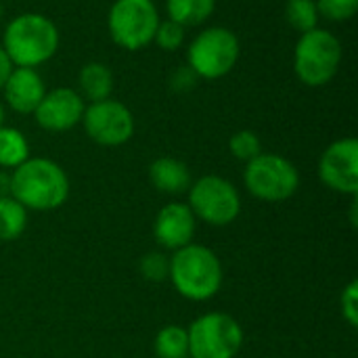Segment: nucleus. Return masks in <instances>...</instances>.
Segmentation results:
<instances>
[{
    "label": "nucleus",
    "mask_w": 358,
    "mask_h": 358,
    "mask_svg": "<svg viewBox=\"0 0 358 358\" xmlns=\"http://www.w3.org/2000/svg\"><path fill=\"white\" fill-rule=\"evenodd\" d=\"M67 172L48 157H27L10 174V197L27 212L59 210L69 197Z\"/></svg>",
    "instance_id": "f257e3e1"
},
{
    "label": "nucleus",
    "mask_w": 358,
    "mask_h": 358,
    "mask_svg": "<svg viewBox=\"0 0 358 358\" xmlns=\"http://www.w3.org/2000/svg\"><path fill=\"white\" fill-rule=\"evenodd\" d=\"M174 289L191 302L212 300L224 281L222 262L214 250L201 243H189L170 256V275Z\"/></svg>",
    "instance_id": "f03ea898"
},
{
    "label": "nucleus",
    "mask_w": 358,
    "mask_h": 358,
    "mask_svg": "<svg viewBox=\"0 0 358 358\" xmlns=\"http://www.w3.org/2000/svg\"><path fill=\"white\" fill-rule=\"evenodd\" d=\"M2 48L15 67L36 69L57 55L59 29L46 15L23 13L8 21Z\"/></svg>",
    "instance_id": "7ed1b4c3"
},
{
    "label": "nucleus",
    "mask_w": 358,
    "mask_h": 358,
    "mask_svg": "<svg viewBox=\"0 0 358 358\" xmlns=\"http://www.w3.org/2000/svg\"><path fill=\"white\" fill-rule=\"evenodd\" d=\"M342 63V42L327 29L315 27L300 34L294 48V71L310 88L329 84Z\"/></svg>",
    "instance_id": "20e7f679"
},
{
    "label": "nucleus",
    "mask_w": 358,
    "mask_h": 358,
    "mask_svg": "<svg viewBox=\"0 0 358 358\" xmlns=\"http://www.w3.org/2000/svg\"><path fill=\"white\" fill-rule=\"evenodd\" d=\"M241 55L239 38L229 27H208L199 31L187 48V65L199 80H220L233 71Z\"/></svg>",
    "instance_id": "39448f33"
},
{
    "label": "nucleus",
    "mask_w": 358,
    "mask_h": 358,
    "mask_svg": "<svg viewBox=\"0 0 358 358\" xmlns=\"http://www.w3.org/2000/svg\"><path fill=\"white\" fill-rule=\"evenodd\" d=\"M243 182L252 197L268 203H279L296 195L300 187V172L283 155L260 153L245 164Z\"/></svg>",
    "instance_id": "423d86ee"
},
{
    "label": "nucleus",
    "mask_w": 358,
    "mask_h": 358,
    "mask_svg": "<svg viewBox=\"0 0 358 358\" xmlns=\"http://www.w3.org/2000/svg\"><path fill=\"white\" fill-rule=\"evenodd\" d=\"M159 21L153 0H115L107 15V29L120 48L141 50L153 42Z\"/></svg>",
    "instance_id": "0eeeda50"
},
{
    "label": "nucleus",
    "mask_w": 358,
    "mask_h": 358,
    "mask_svg": "<svg viewBox=\"0 0 358 358\" xmlns=\"http://www.w3.org/2000/svg\"><path fill=\"white\" fill-rule=\"evenodd\" d=\"M189 334L191 358H235L243 348V329L227 313H206L197 317Z\"/></svg>",
    "instance_id": "6e6552de"
},
{
    "label": "nucleus",
    "mask_w": 358,
    "mask_h": 358,
    "mask_svg": "<svg viewBox=\"0 0 358 358\" xmlns=\"http://www.w3.org/2000/svg\"><path fill=\"white\" fill-rule=\"evenodd\" d=\"M187 206L197 220L210 227H227L241 214V195L229 178L206 174L191 182Z\"/></svg>",
    "instance_id": "1a4fd4ad"
},
{
    "label": "nucleus",
    "mask_w": 358,
    "mask_h": 358,
    "mask_svg": "<svg viewBox=\"0 0 358 358\" xmlns=\"http://www.w3.org/2000/svg\"><path fill=\"white\" fill-rule=\"evenodd\" d=\"M80 124L84 126L88 138L101 147L126 145L134 134L132 111L115 99L88 103Z\"/></svg>",
    "instance_id": "9d476101"
},
{
    "label": "nucleus",
    "mask_w": 358,
    "mask_h": 358,
    "mask_svg": "<svg viewBox=\"0 0 358 358\" xmlns=\"http://www.w3.org/2000/svg\"><path fill=\"white\" fill-rule=\"evenodd\" d=\"M319 180L342 195L358 193V141L355 136L334 141L319 159Z\"/></svg>",
    "instance_id": "9b49d317"
},
{
    "label": "nucleus",
    "mask_w": 358,
    "mask_h": 358,
    "mask_svg": "<svg viewBox=\"0 0 358 358\" xmlns=\"http://www.w3.org/2000/svg\"><path fill=\"white\" fill-rule=\"evenodd\" d=\"M86 103L73 88H55L44 94L36 111V124L46 132H67L82 122Z\"/></svg>",
    "instance_id": "f8f14e48"
},
{
    "label": "nucleus",
    "mask_w": 358,
    "mask_h": 358,
    "mask_svg": "<svg viewBox=\"0 0 358 358\" xmlns=\"http://www.w3.org/2000/svg\"><path fill=\"white\" fill-rule=\"evenodd\" d=\"M197 231V218L191 212V208L182 201H170L166 203L153 222V237L155 241L166 250H180L189 243H193Z\"/></svg>",
    "instance_id": "ddd939ff"
},
{
    "label": "nucleus",
    "mask_w": 358,
    "mask_h": 358,
    "mask_svg": "<svg viewBox=\"0 0 358 358\" xmlns=\"http://www.w3.org/2000/svg\"><path fill=\"white\" fill-rule=\"evenodd\" d=\"M6 105L21 115H31L46 94L44 80L31 67H13L6 84L2 86Z\"/></svg>",
    "instance_id": "4468645a"
},
{
    "label": "nucleus",
    "mask_w": 358,
    "mask_h": 358,
    "mask_svg": "<svg viewBox=\"0 0 358 358\" xmlns=\"http://www.w3.org/2000/svg\"><path fill=\"white\" fill-rule=\"evenodd\" d=\"M151 185L166 195H180L191 187V170L176 157H157L149 166Z\"/></svg>",
    "instance_id": "2eb2a0df"
},
{
    "label": "nucleus",
    "mask_w": 358,
    "mask_h": 358,
    "mask_svg": "<svg viewBox=\"0 0 358 358\" xmlns=\"http://www.w3.org/2000/svg\"><path fill=\"white\" fill-rule=\"evenodd\" d=\"M80 96L88 103H96V101H105L111 99L113 92V73L107 65L92 61L86 63L80 71Z\"/></svg>",
    "instance_id": "dca6fc26"
},
{
    "label": "nucleus",
    "mask_w": 358,
    "mask_h": 358,
    "mask_svg": "<svg viewBox=\"0 0 358 358\" xmlns=\"http://www.w3.org/2000/svg\"><path fill=\"white\" fill-rule=\"evenodd\" d=\"M166 8L168 19L180 23L182 27L201 25L212 17L216 0H166Z\"/></svg>",
    "instance_id": "f3484780"
},
{
    "label": "nucleus",
    "mask_w": 358,
    "mask_h": 358,
    "mask_svg": "<svg viewBox=\"0 0 358 358\" xmlns=\"http://www.w3.org/2000/svg\"><path fill=\"white\" fill-rule=\"evenodd\" d=\"M29 157V143L25 134L10 126H0V168L15 170Z\"/></svg>",
    "instance_id": "a211bd4d"
},
{
    "label": "nucleus",
    "mask_w": 358,
    "mask_h": 358,
    "mask_svg": "<svg viewBox=\"0 0 358 358\" xmlns=\"http://www.w3.org/2000/svg\"><path fill=\"white\" fill-rule=\"evenodd\" d=\"M27 227V210L10 195L0 197V241H15Z\"/></svg>",
    "instance_id": "6ab92c4d"
},
{
    "label": "nucleus",
    "mask_w": 358,
    "mask_h": 358,
    "mask_svg": "<svg viewBox=\"0 0 358 358\" xmlns=\"http://www.w3.org/2000/svg\"><path fill=\"white\" fill-rule=\"evenodd\" d=\"M157 358H189V334L187 327L166 325L157 331L153 342Z\"/></svg>",
    "instance_id": "aec40b11"
},
{
    "label": "nucleus",
    "mask_w": 358,
    "mask_h": 358,
    "mask_svg": "<svg viewBox=\"0 0 358 358\" xmlns=\"http://www.w3.org/2000/svg\"><path fill=\"white\" fill-rule=\"evenodd\" d=\"M319 8L315 0H287L285 4V19L287 23L300 31L306 34L315 27H319Z\"/></svg>",
    "instance_id": "412c9836"
},
{
    "label": "nucleus",
    "mask_w": 358,
    "mask_h": 358,
    "mask_svg": "<svg viewBox=\"0 0 358 358\" xmlns=\"http://www.w3.org/2000/svg\"><path fill=\"white\" fill-rule=\"evenodd\" d=\"M229 151L235 159L239 162H252L256 155L262 153V143L260 136L254 130H239L231 136L229 141Z\"/></svg>",
    "instance_id": "4be33fe9"
},
{
    "label": "nucleus",
    "mask_w": 358,
    "mask_h": 358,
    "mask_svg": "<svg viewBox=\"0 0 358 358\" xmlns=\"http://www.w3.org/2000/svg\"><path fill=\"white\" fill-rule=\"evenodd\" d=\"M141 275L151 281V283H162L168 281L170 275V256H166L164 252H147L141 258Z\"/></svg>",
    "instance_id": "5701e85b"
},
{
    "label": "nucleus",
    "mask_w": 358,
    "mask_h": 358,
    "mask_svg": "<svg viewBox=\"0 0 358 358\" xmlns=\"http://www.w3.org/2000/svg\"><path fill=\"white\" fill-rule=\"evenodd\" d=\"M153 42H155L162 50L174 52V50H178V48L185 44V27H182L180 23L172 21V19L159 21Z\"/></svg>",
    "instance_id": "b1692460"
},
{
    "label": "nucleus",
    "mask_w": 358,
    "mask_h": 358,
    "mask_svg": "<svg viewBox=\"0 0 358 358\" xmlns=\"http://www.w3.org/2000/svg\"><path fill=\"white\" fill-rule=\"evenodd\" d=\"M319 15L329 21H348L357 15L358 0H315Z\"/></svg>",
    "instance_id": "393cba45"
},
{
    "label": "nucleus",
    "mask_w": 358,
    "mask_h": 358,
    "mask_svg": "<svg viewBox=\"0 0 358 358\" xmlns=\"http://www.w3.org/2000/svg\"><path fill=\"white\" fill-rule=\"evenodd\" d=\"M340 313H342V319L350 325V327H357L358 325V281L352 279L344 289H342V296H340Z\"/></svg>",
    "instance_id": "a878e982"
},
{
    "label": "nucleus",
    "mask_w": 358,
    "mask_h": 358,
    "mask_svg": "<svg viewBox=\"0 0 358 358\" xmlns=\"http://www.w3.org/2000/svg\"><path fill=\"white\" fill-rule=\"evenodd\" d=\"M197 82H199V78L189 65H182V67L174 69V73L170 76V86L176 92H189L191 88L197 86Z\"/></svg>",
    "instance_id": "bb28decb"
},
{
    "label": "nucleus",
    "mask_w": 358,
    "mask_h": 358,
    "mask_svg": "<svg viewBox=\"0 0 358 358\" xmlns=\"http://www.w3.org/2000/svg\"><path fill=\"white\" fill-rule=\"evenodd\" d=\"M13 63H10V59H8V55L4 52V48L0 46V90H2V86L6 84V80H8V76H10V71H13Z\"/></svg>",
    "instance_id": "cd10ccee"
},
{
    "label": "nucleus",
    "mask_w": 358,
    "mask_h": 358,
    "mask_svg": "<svg viewBox=\"0 0 358 358\" xmlns=\"http://www.w3.org/2000/svg\"><path fill=\"white\" fill-rule=\"evenodd\" d=\"M10 195V174L0 172V197Z\"/></svg>",
    "instance_id": "c85d7f7f"
},
{
    "label": "nucleus",
    "mask_w": 358,
    "mask_h": 358,
    "mask_svg": "<svg viewBox=\"0 0 358 358\" xmlns=\"http://www.w3.org/2000/svg\"><path fill=\"white\" fill-rule=\"evenodd\" d=\"M4 117H6V109H4V103L0 101V126H4Z\"/></svg>",
    "instance_id": "c756f323"
},
{
    "label": "nucleus",
    "mask_w": 358,
    "mask_h": 358,
    "mask_svg": "<svg viewBox=\"0 0 358 358\" xmlns=\"http://www.w3.org/2000/svg\"><path fill=\"white\" fill-rule=\"evenodd\" d=\"M0 17H2V4H0Z\"/></svg>",
    "instance_id": "7c9ffc66"
}]
</instances>
